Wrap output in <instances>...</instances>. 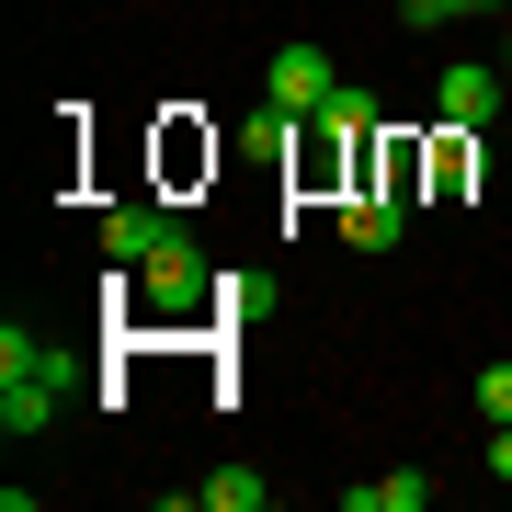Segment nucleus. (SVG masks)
I'll use <instances>...</instances> for the list:
<instances>
[{"label": "nucleus", "instance_id": "f257e3e1", "mask_svg": "<svg viewBox=\"0 0 512 512\" xmlns=\"http://www.w3.org/2000/svg\"><path fill=\"white\" fill-rule=\"evenodd\" d=\"M57 387H69V353L35 342V330H0V433H46L57 421Z\"/></svg>", "mask_w": 512, "mask_h": 512}, {"label": "nucleus", "instance_id": "f03ea898", "mask_svg": "<svg viewBox=\"0 0 512 512\" xmlns=\"http://www.w3.org/2000/svg\"><path fill=\"white\" fill-rule=\"evenodd\" d=\"M330 92H342V69H330L319 46H274V69H262V103H285V114H319Z\"/></svg>", "mask_w": 512, "mask_h": 512}, {"label": "nucleus", "instance_id": "7ed1b4c3", "mask_svg": "<svg viewBox=\"0 0 512 512\" xmlns=\"http://www.w3.org/2000/svg\"><path fill=\"white\" fill-rule=\"evenodd\" d=\"M171 239H183L171 205H103V262H160Z\"/></svg>", "mask_w": 512, "mask_h": 512}, {"label": "nucleus", "instance_id": "20e7f679", "mask_svg": "<svg viewBox=\"0 0 512 512\" xmlns=\"http://www.w3.org/2000/svg\"><path fill=\"white\" fill-rule=\"evenodd\" d=\"M433 103H444V126H456V137H478V114H501L512 92H501V69H490V57H456V69L433 80Z\"/></svg>", "mask_w": 512, "mask_h": 512}, {"label": "nucleus", "instance_id": "39448f33", "mask_svg": "<svg viewBox=\"0 0 512 512\" xmlns=\"http://www.w3.org/2000/svg\"><path fill=\"white\" fill-rule=\"evenodd\" d=\"M399 228H410V194L353 183V205H342V239H353V251H399Z\"/></svg>", "mask_w": 512, "mask_h": 512}, {"label": "nucleus", "instance_id": "423d86ee", "mask_svg": "<svg viewBox=\"0 0 512 512\" xmlns=\"http://www.w3.org/2000/svg\"><path fill=\"white\" fill-rule=\"evenodd\" d=\"M194 171H217V126H194V114H171V126H160V183L183 194Z\"/></svg>", "mask_w": 512, "mask_h": 512}, {"label": "nucleus", "instance_id": "0eeeda50", "mask_svg": "<svg viewBox=\"0 0 512 512\" xmlns=\"http://www.w3.org/2000/svg\"><path fill=\"white\" fill-rule=\"evenodd\" d=\"M421 501H433L421 467H387V478H353V490H342V512H421Z\"/></svg>", "mask_w": 512, "mask_h": 512}, {"label": "nucleus", "instance_id": "6e6552de", "mask_svg": "<svg viewBox=\"0 0 512 512\" xmlns=\"http://www.w3.org/2000/svg\"><path fill=\"white\" fill-rule=\"evenodd\" d=\"M296 126H308V114H285V103H262L251 126H239V148H251V160H296Z\"/></svg>", "mask_w": 512, "mask_h": 512}, {"label": "nucleus", "instance_id": "1a4fd4ad", "mask_svg": "<svg viewBox=\"0 0 512 512\" xmlns=\"http://www.w3.org/2000/svg\"><path fill=\"white\" fill-rule=\"evenodd\" d=\"M262 501H274L262 467H217V478H205V512H262Z\"/></svg>", "mask_w": 512, "mask_h": 512}, {"label": "nucleus", "instance_id": "9d476101", "mask_svg": "<svg viewBox=\"0 0 512 512\" xmlns=\"http://www.w3.org/2000/svg\"><path fill=\"white\" fill-rule=\"evenodd\" d=\"M478 421H512V353H501V365H478Z\"/></svg>", "mask_w": 512, "mask_h": 512}, {"label": "nucleus", "instance_id": "9b49d317", "mask_svg": "<svg viewBox=\"0 0 512 512\" xmlns=\"http://www.w3.org/2000/svg\"><path fill=\"white\" fill-rule=\"evenodd\" d=\"M478 467H490V478H512V421H490V444H478Z\"/></svg>", "mask_w": 512, "mask_h": 512}, {"label": "nucleus", "instance_id": "f8f14e48", "mask_svg": "<svg viewBox=\"0 0 512 512\" xmlns=\"http://www.w3.org/2000/svg\"><path fill=\"white\" fill-rule=\"evenodd\" d=\"M399 23H467L456 0H399Z\"/></svg>", "mask_w": 512, "mask_h": 512}, {"label": "nucleus", "instance_id": "ddd939ff", "mask_svg": "<svg viewBox=\"0 0 512 512\" xmlns=\"http://www.w3.org/2000/svg\"><path fill=\"white\" fill-rule=\"evenodd\" d=\"M456 12H467V23H490V12H512V0H456Z\"/></svg>", "mask_w": 512, "mask_h": 512}, {"label": "nucleus", "instance_id": "4468645a", "mask_svg": "<svg viewBox=\"0 0 512 512\" xmlns=\"http://www.w3.org/2000/svg\"><path fill=\"white\" fill-rule=\"evenodd\" d=\"M501 92H512V46H501Z\"/></svg>", "mask_w": 512, "mask_h": 512}]
</instances>
